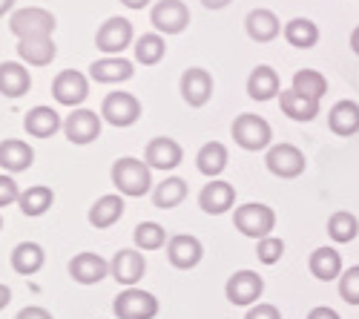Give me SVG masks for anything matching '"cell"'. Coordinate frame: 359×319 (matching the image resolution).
Here are the masks:
<instances>
[{
	"mask_svg": "<svg viewBox=\"0 0 359 319\" xmlns=\"http://www.w3.org/2000/svg\"><path fill=\"white\" fill-rule=\"evenodd\" d=\"M12 6H15V0H0V18H4V15H6Z\"/></svg>",
	"mask_w": 359,
	"mask_h": 319,
	"instance_id": "obj_49",
	"label": "cell"
},
{
	"mask_svg": "<svg viewBox=\"0 0 359 319\" xmlns=\"http://www.w3.org/2000/svg\"><path fill=\"white\" fill-rule=\"evenodd\" d=\"M227 147L222 141H207L204 147L198 150V156H196V167H198V172L201 176H207V179H219L222 172H224V167H227Z\"/></svg>",
	"mask_w": 359,
	"mask_h": 319,
	"instance_id": "obj_31",
	"label": "cell"
},
{
	"mask_svg": "<svg viewBox=\"0 0 359 319\" xmlns=\"http://www.w3.org/2000/svg\"><path fill=\"white\" fill-rule=\"evenodd\" d=\"M55 15L41 9V6H26V9H18L12 12L9 18V32L23 41V38H52L55 32Z\"/></svg>",
	"mask_w": 359,
	"mask_h": 319,
	"instance_id": "obj_3",
	"label": "cell"
},
{
	"mask_svg": "<svg viewBox=\"0 0 359 319\" xmlns=\"http://www.w3.org/2000/svg\"><path fill=\"white\" fill-rule=\"evenodd\" d=\"M133 43V23L127 18H107L95 32V46L107 55H118Z\"/></svg>",
	"mask_w": 359,
	"mask_h": 319,
	"instance_id": "obj_12",
	"label": "cell"
},
{
	"mask_svg": "<svg viewBox=\"0 0 359 319\" xmlns=\"http://www.w3.org/2000/svg\"><path fill=\"white\" fill-rule=\"evenodd\" d=\"M327 127H331L334 135H342V138H351L359 133V104L353 101H339L331 107L327 112Z\"/></svg>",
	"mask_w": 359,
	"mask_h": 319,
	"instance_id": "obj_28",
	"label": "cell"
},
{
	"mask_svg": "<svg viewBox=\"0 0 359 319\" xmlns=\"http://www.w3.org/2000/svg\"><path fill=\"white\" fill-rule=\"evenodd\" d=\"M158 308H161L158 299L149 291H141V287H127L112 302V311L118 319H156Z\"/></svg>",
	"mask_w": 359,
	"mask_h": 319,
	"instance_id": "obj_5",
	"label": "cell"
},
{
	"mask_svg": "<svg viewBox=\"0 0 359 319\" xmlns=\"http://www.w3.org/2000/svg\"><path fill=\"white\" fill-rule=\"evenodd\" d=\"M18 55L29 67H49L57 55V46L52 38H23L18 41Z\"/></svg>",
	"mask_w": 359,
	"mask_h": 319,
	"instance_id": "obj_26",
	"label": "cell"
},
{
	"mask_svg": "<svg viewBox=\"0 0 359 319\" xmlns=\"http://www.w3.org/2000/svg\"><path fill=\"white\" fill-rule=\"evenodd\" d=\"M204 256V247L196 236L190 233H178L172 239H167V259L175 271H193Z\"/></svg>",
	"mask_w": 359,
	"mask_h": 319,
	"instance_id": "obj_15",
	"label": "cell"
},
{
	"mask_svg": "<svg viewBox=\"0 0 359 319\" xmlns=\"http://www.w3.org/2000/svg\"><path fill=\"white\" fill-rule=\"evenodd\" d=\"M245 319H282V313H279V308H276V305L256 302V305L245 313Z\"/></svg>",
	"mask_w": 359,
	"mask_h": 319,
	"instance_id": "obj_42",
	"label": "cell"
},
{
	"mask_svg": "<svg viewBox=\"0 0 359 319\" xmlns=\"http://www.w3.org/2000/svg\"><path fill=\"white\" fill-rule=\"evenodd\" d=\"M121 4L127 9H144V6H149V0H121Z\"/></svg>",
	"mask_w": 359,
	"mask_h": 319,
	"instance_id": "obj_47",
	"label": "cell"
},
{
	"mask_svg": "<svg viewBox=\"0 0 359 319\" xmlns=\"http://www.w3.org/2000/svg\"><path fill=\"white\" fill-rule=\"evenodd\" d=\"M327 236H331L337 245H348L359 236V222L353 213L348 210H337L331 219H327Z\"/></svg>",
	"mask_w": 359,
	"mask_h": 319,
	"instance_id": "obj_35",
	"label": "cell"
},
{
	"mask_svg": "<svg viewBox=\"0 0 359 319\" xmlns=\"http://www.w3.org/2000/svg\"><path fill=\"white\" fill-rule=\"evenodd\" d=\"M187 198V182L178 176H167L156 190H153V205L161 210H172Z\"/></svg>",
	"mask_w": 359,
	"mask_h": 319,
	"instance_id": "obj_34",
	"label": "cell"
},
{
	"mask_svg": "<svg viewBox=\"0 0 359 319\" xmlns=\"http://www.w3.org/2000/svg\"><path fill=\"white\" fill-rule=\"evenodd\" d=\"M133 239H135V247L138 250H161L167 245V230L158 222H141L135 227Z\"/></svg>",
	"mask_w": 359,
	"mask_h": 319,
	"instance_id": "obj_38",
	"label": "cell"
},
{
	"mask_svg": "<svg viewBox=\"0 0 359 319\" xmlns=\"http://www.w3.org/2000/svg\"><path fill=\"white\" fill-rule=\"evenodd\" d=\"M23 127H26L29 135H35V138H52L57 130L64 127V121L52 107H35V109L26 112Z\"/></svg>",
	"mask_w": 359,
	"mask_h": 319,
	"instance_id": "obj_29",
	"label": "cell"
},
{
	"mask_svg": "<svg viewBox=\"0 0 359 319\" xmlns=\"http://www.w3.org/2000/svg\"><path fill=\"white\" fill-rule=\"evenodd\" d=\"M233 227L238 230L242 236L248 239H264V236H273V227H276V213L273 208L262 205V201H250V205H238L233 213Z\"/></svg>",
	"mask_w": 359,
	"mask_h": 319,
	"instance_id": "obj_2",
	"label": "cell"
},
{
	"mask_svg": "<svg viewBox=\"0 0 359 319\" xmlns=\"http://www.w3.org/2000/svg\"><path fill=\"white\" fill-rule=\"evenodd\" d=\"M9 262H12V271L18 276H35L43 268V262H46V253H43V247L38 242H20L12 250Z\"/></svg>",
	"mask_w": 359,
	"mask_h": 319,
	"instance_id": "obj_27",
	"label": "cell"
},
{
	"mask_svg": "<svg viewBox=\"0 0 359 319\" xmlns=\"http://www.w3.org/2000/svg\"><path fill=\"white\" fill-rule=\"evenodd\" d=\"M184 158V150H182V144L167 138V135H158L147 144V150H144V161L149 164V170H175L178 164H182Z\"/></svg>",
	"mask_w": 359,
	"mask_h": 319,
	"instance_id": "obj_16",
	"label": "cell"
},
{
	"mask_svg": "<svg viewBox=\"0 0 359 319\" xmlns=\"http://www.w3.org/2000/svg\"><path fill=\"white\" fill-rule=\"evenodd\" d=\"M35 161V150L29 147L26 141L20 138H6V141H0V170H6L9 176L12 172H23L29 170Z\"/></svg>",
	"mask_w": 359,
	"mask_h": 319,
	"instance_id": "obj_19",
	"label": "cell"
},
{
	"mask_svg": "<svg viewBox=\"0 0 359 319\" xmlns=\"http://www.w3.org/2000/svg\"><path fill=\"white\" fill-rule=\"evenodd\" d=\"M308 319H342L334 308H327V305H319V308H313L311 313H308Z\"/></svg>",
	"mask_w": 359,
	"mask_h": 319,
	"instance_id": "obj_44",
	"label": "cell"
},
{
	"mask_svg": "<svg viewBox=\"0 0 359 319\" xmlns=\"http://www.w3.org/2000/svg\"><path fill=\"white\" fill-rule=\"evenodd\" d=\"M9 302H12V291H9L6 285H0V311H4Z\"/></svg>",
	"mask_w": 359,
	"mask_h": 319,
	"instance_id": "obj_46",
	"label": "cell"
},
{
	"mask_svg": "<svg viewBox=\"0 0 359 319\" xmlns=\"http://www.w3.org/2000/svg\"><path fill=\"white\" fill-rule=\"evenodd\" d=\"M245 29H248V35H250L256 43H271V41L279 38L282 23H279V18H276L271 9H253V12L245 18Z\"/></svg>",
	"mask_w": 359,
	"mask_h": 319,
	"instance_id": "obj_23",
	"label": "cell"
},
{
	"mask_svg": "<svg viewBox=\"0 0 359 319\" xmlns=\"http://www.w3.org/2000/svg\"><path fill=\"white\" fill-rule=\"evenodd\" d=\"M101 118L112 127H133L141 118V101L133 93H109L101 104Z\"/></svg>",
	"mask_w": 359,
	"mask_h": 319,
	"instance_id": "obj_6",
	"label": "cell"
},
{
	"mask_svg": "<svg viewBox=\"0 0 359 319\" xmlns=\"http://www.w3.org/2000/svg\"><path fill=\"white\" fill-rule=\"evenodd\" d=\"M109 273H112V279H115L118 285L135 287V285L144 279V273H147V259H144V253H141L138 247H135V250L121 247V250L112 256Z\"/></svg>",
	"mask_w": 359,
	"mask_h": 319,
	"instance_id": "obj_10",
	"label": "cell"
},
{
	"mask_svg": "<svg viewBox=\"0 0 359 319\" xmlns=\"http://www.w3.org/2000/svg\"><path fill=\"white\" fill-rule=\"evenodd\" d=\"M339 297L348 305H359V265H351L339 276Z\"/></svg>",
	"mask_w": 359,
	"mask_h": 319,
	"instance_id": "obj_39",
	"label": "cell"
},
{
	"mask_svg": "<svg viewBox=\"0 0 359 319\" xmlns=\"http://www.w3.org/2000/svg\"><path fill=\"white\" fill-rule=\"evenodd\" d=\"M262 291H264V282H262V276L253 273V271H238V273H233V276L227 279V285H224L227 299H230L233 305H238V308H253V305L259 302Z\"/></svg>",
	"mask_w": 359,
	"mask_h": 319,
	"instance_id": "obj_11",
	"label": "cell"
},
{
	"mask_svg": "<svg viewBox=\"0 0 359 319\" xmlns=\"http://www.w3.org/2000/svg\"><path fill=\"white\" fill-rule=\"evenodd\" d=\"M290 90L302 93V95H308V98H313V101H322V95L327 93V81H325V75L316 72V69H299V72L293 75V86H290Z\"/></svg>",
	"mask_w": 359,
	"mask_h": 319,
	"instance_id": "obj_37",
	"label": "cell"
},
{
	"mask_svg": "<svg viewBox=\"0 0 359 319\" xmlns=\"http://www.w3.org/2000/svg\"><path fill=\"white\" fill-rule=\"evenodd\" d=\"M112 184L127 198H141L153 190V170H149V164L141 158L124 156L112 164Z\"/></svg>",
	"mask_w": 359,
	"mask_h": 319,
	"instance_id": "obj_1",
	"label": "cell"
},
{
	"mask_svg": "<svg viewBox=\"0 0 359 319\" xmlns=\"http://www.w3.org/2000/svg\"><path fill=\"white\" fill-rule=\"evenodd\" d=\"M279 107L282 112L287 115L290 121H313L316 115H319V101L302 95V93H296V90H282L279 93Z\"/></svg>",
	"mask_w": 359,
	"mask_h": 319,
	"instance_id": "obj_25",
	"label": "cell"
},
{
	"mask_svg": "<svg viewBox=\"0 0 359 319\" xmlns=\"http://www.w3.org/2000/svg\"><path fill=\"white\" fill-rule=\"evenodd\" d=\"M121 216H124V196H121V193H107V196H101L95 205L89 208V213H86L89 224H93L95 230L112 227Z\"/></svg>",
	"mask_w": 359,
	"mask_h": 319,
	"instance_id": "obj_21",
	"label": "cell"
},
{
	"mask_svg": "<svg viewBox=\"0 0 359 319\" xmlns=\"http://www.w3.org/2000/svg\"><path fill=\"white\" fill-rule=\"evenodd\" d=\"M20 198V190H18V182L9 176V172H0V210L15 205Z\"/></svg>",
	"mask_w": 359,
	"mask_h": 319,
	"instance_id": "obj_41",
	"label": "cell"
},
{
	"mask_svg": "<svg viewBox=\"0 0 359 319\" xmlns=\"http://www.w3.org/2000/svg\"><path fill=\"white\" fill-rule=\"evenodd\" d=\"M201 4H204V9H224L233 4V0H201Z\"/></svg>",
	"mask_w": 359,
	"mask_h": 319,
	"instance_id": "obj_45",
	"label": "cell"
},
{
	"mask_svg": "<svg viewBox=\"0 0 359 319\" xmlns=\"http://www.w3.org/2000/svg\"><path fill=\"white\" fill-rule=\"evenodd\" d=\"M64 133L72 144H78V147H83V144H93L98 135H101V115L93 112V109H72L69 118L64 121Z\"/></svg>",
	"mask_w": 359,
	"mask_h": 319,
	"instance_id": "obj_13",
	"label": "cell"
},
{
	"mask_svg": "<svg viewBox=\"0 0 359 319\" xmlns=\"http://www.w3.org/2000/svg\"><path fill=\"white\" fill-rule=\"evenodd\" d=\"M135 72V67L127 61V57H118V55H109V57H101L89 67V78L98 81V83H121V81H130Z\"/></svg>",
	"mask_w": 359,
	"mask_h": 319,
	"instance_id": "obj_22",
	"label": "cell"
},
{
	"mask_svg": "<svg viewBox=\"0 0 359 319\" xmlns=\"http://www.w3.org/2000/svg\"><path fill=\"white\" fill-rule=\"evenodd\" d=\"M279 75H276V69L273 67H267V64H259L253 72H250V78H248V95L253 98V101H273V98H279Z\"/></svg>",
	"mask_w": 359,
	"mask_h": 319,
	"instance_id": "obj_24",
	"label": "cell"
},
{
	"mask_svg": "<svg viewBox=\"0 0 359 319\" xmlns=\"http://www.w3.org/2000/svg\"><path fill=\"white\" fill-rule=\"evenodd\" d=\"M256 256H259L262 265H276L279 259L285 256V242L276 239V236H264V239H259V245H256Z\"/></svg>",
	"mask_w": 359,
	"mask_h": 319,
	"instance_id": "obj_40",
	"label": "cell"
},
{
	"mask_svg": "<svg viewBox=\"0 0 359 319\" xmlns=\"http://www.w3.org/2000/svg\"><path fill=\"white\" fill-rule=\"evenodd\" d=\"M210 95H213V75L201 67H190L182 75V98L198 109L210 101Z\"/></svg>",
	"mask_w": 359,
	"mask_h": 319,
	"instance_id": "obj_18",
	"label": "cell"
},
{
	"mask_svg": "<svg viewBox=\"0 0 359 319\" xmlns=\"http://www.w3.org/2000/svg\"><path fill=\"white\" fill-rule=\"evenodd\" d=\"M308 268L319 282H334L342 276V256L334 247H316L308 259Z\"/></svg>",
	"mask_w": 359,
	"mask_h": 319,
	"instance_id": "obj_30",
	"label": "cell"
},
{
	"mask_svg": "<svg viewBox=\"0 0 359 319\" xmlns=\"http://www.w3.org/2000/svg\"><path fill=\"white\" fill-rule=\"evenodd\" d=\"M15 319H55L46 308H41V305H29V308H23Z\"/></svg>",
	"mask_w": 359,
	"mask_h": 319,
	"instance_id": "obj_43",
	"label": "cell"
},
{
	"mask_svg": "<svg viewBox=\"0 0 359 319\" xmlns=\"http://www.w3.org/2000/svg\"><path fill=\"white\" fill-rule=\"evenodd\" d=\"M351 49L359 55V26L353 29V32H351Z\"/></svg>",
	"mask_w": 359,
	"mask_h": 319,
	"instance_id": "obj_48",
	"label": "cell"
},
{
	"mask_svg": "<svg viewBox=\"0 0 359 319\" xmlns=\"http://www.w3.org/2000/svg\"><path fill=\"white\" fill-rule=\"evenodd\" d=\"M32 90V75L18 61H4L0 64V95L6 98H23Z\"/></svg>",
	"mask_w": 359,
	"mask_h": 319,
	"instance_id": "obj_20",
	"label": "cell"
},
{
	"mask_svg": "<svg viewBox=\"0 0 359 319\" xmlns=\"http://www.w3.org/2000/svg\"><path fill=\"white\" fill-rule=\"evenodd\" d=\"M264 164L276 179H299L305 172V153L293 144H276L267 150Z\"/></svg>",
	"mask_w": 359,
	"mask_h": 319,
	"instance_id": "obj_7",
	"label": "cell"
},
{
	"mask_svg": "<svg viewBox=\"0 0 359 319\" xmlns=\"http://www.w3.org/2000/svg\"><path fill=\"white\" fill-rule=\"evenodd\" d=\"M107 273H109V262L93 250L72 256V262H69V276L78 285H98L101 279H107Z\"/></svg>",
	"mask_w": 359,
	"mask_h": 319,
	"instance_id": "obj_17",
	"label": "cell"
},
{
	"mask_svg": "<svg viewBox=\"0 0 359 319\" xmlns=\"http://www.w3.org/2000/svg\"><path fill=\"white\" fill-rule=\"evenodd\" d=\"M149 20H153L158 32L178 35L190 26V9L184 6V0H158L153 12H149Z\"/></svg>",
	"mask_w": 359,
	"mask_h": 319,
	"instance_id": "obj_8",
	"label": "cell"
},
{
	"mask_svg": "<svg viewBox=\"0 0 359 319\" xmlns=\"http://www.w3.org/2000/svg\"><path fill=\"white\" fill-rule=\"evenodd\" d=\"M52 201H55V193L49 187H43V184H35V187H29V190L20 193L18 205H20V213L23 216L38 219V216H43L52 208Z\"/></svg>",
	"mask_w": 359,
	"mask_h": 319,
	"instance_id": "obj_33",
	"label": "cell"
},
{
	"mask_svg": "<svg viewBox=\"0 0 359 319\" xmlns=\"http://www.w3.org/2000/svg\"><path fill=\"white\" fill-rule=\"evenodd\" d=\"M0 230H4V216H0Z\"/></svg>",
	"mask_w": 359,
	"mask_h": 319,
	"instance_id": "obj_50",
	"label": "cell"
},
{
	"mask_svg": "<svg viewBox=\"0 0 359 319\" xmlns=\"http://www.w3.org/2000/svg\"><path fill=\"white\" fill-rule=\"evenodd\" d=\"M164 52H167V46H164V38L158 32H147L135 41V61L144 67H156L164 57Z\"/></svg>",
	"mask_w": 359,
	"mask_h": 319,
	"instance_id": "obj_36",
	"label": "cell"
},
{
	"mask_svg": "<svg viewBox=\"0 0 359 319\" xmlns=\"http://www.w3.org/2000/svg\"><path fill=\"white\" fill-rule=\"evenodd\" d=\"M52 95L57 104H64V107H81L89 95V78L78 69H64V72H57V78L52 81Z\"/></svg>",
	"mask_w": 359,
	"mask_h": 319,
	"instance_id": "obj_9",
	"label": "cell"
},
{
	"mask_svg": "<svg viewBox=\"0 0 359 319\" xmlns=\"http://www.w3.org/2000/svg\"><path fill=\"white\" fill-rule=\"evenodd\" d=\"M233 138L242 150L248 153H259L264 147H271L273 141V130L267 124L262 115H253V112H242L238 118L233 121Z\"/></svg>",
	"mask_w": 359,
	"mask_h": 319,
	"instance_id": "obj_4",
	"label": "cell"
},
{
	"mask_svg": "<svg viewBox=\"0 0 359 319\" xmlns=\"http://www.w3.org/2000/svg\"><path fill=\"white\" fill-rule=\"evenodd\" d=\"M236 205V187L230 182H207L198 193V208L207 213V216H224L230 213Z\"/></svg>",
	"mask_w": 359,
	"mask_h": 319,
	"instance_id": "obj_14",
	"label": "cell"
},
{
	"mask_svg": "<svg viewBox=\"0 0 359 319\" xmlns=\"http://www.w3.org/2000/svg\"><path fill=\"white\" fill-rule=\"evenodd\" d=\"M282 32H285V41L290 46H296V49H313L319 43V26L313 20H308V18L287 20Z\"/></svg>",
	"mask_w": 359,
	"mask_h": 319,
	"instance_id": "obj_32",
	"label": "cell"
}]
</instances>
